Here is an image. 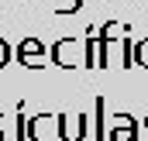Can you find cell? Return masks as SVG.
I'll return each mask as SVG.
<instances>
[{"label":"cell","instance_id":"obj_7","mask_svg":"<svg viewBox=\"0 0 148 141\" xmlns=\"http://www.w3.org/2000/svg\"><path fill=\"white\" fill-rule=\"evenodd\" d=\"M134 66H141V69H148V38L134 45Z\"/></svg>","mask_w":148,"mask_h":141},{"label":"cell","instance_id":"obj_9","mask_svg":"<svg viewBox=\"0 0 148 141\" xmlns=\"http://www.w3.org/2000/svg\"><path fill=\"white\" fill-rule=\"evenodd\" d=\"M79 7H83V0H73V7H66V10H59V14H76Z\"/></svg>","mask_w":148,"mask_h":141},{"label":"cell","instance_id":"obj_2","mask_svg":"<svg viewBox=\"0 0 148 141\" xmlns=\"http://www.w3.org/2000/svg\"><path fill=\"white\" fill-rule=\"evenodd\" d=\"M52 62L62 66V69H76V62H86V55H79L76 38H62V41L52 45Z\"/></svg>","mask_w":148,"mask_h":141},{"label":"cell","instance_id":"obj_6","mask_svg":"<svg viewBox=\"0 0 148 141\" xmlns=\"http://www.w3.org/2000/svg\"><path fill=\"white\" fill-rule=\"evenodd\" d=\"M93 110H97V141H103L107 138V131H103V97H97Z\"/></svg>","mask_w":148,"mask_h":141},{"label":"cell","instance_id":"obj_3","mask_svg":"<svg viewBox=\"0 0 148 141\" xmlns=\"http://www.w3.org/2000/svg\"><path fill=\"white\" fill-rule=\"evenodd\" d=\"M107 141H145L138 134V120L127 114H114V127L107 131Z\"/></svg>","mask_w":148,"mask_h":141},{"label":"cell","instance_id":"obj_10","mask_svg":"<svg viewBox=\"0 0 148 141\" xmlns=\"http://www.w3.org/2000/svg\"><path fill=\"white\" fill-rule=\"evenodd\" d=\"M141 124H145V127H148V117H145V120H141ZM145 141H148V138H145Z\"/></svg>","mask_w":148,"mask_h":141},{"label":"cell","instance_id":"obj_5","mask_svg":"<svg viewBox=\"0 0 148 141\" xmlns=\"http://www.w3.org/2000/svg\"><path fill=\"white\" fill-rule=\"evenodd\" d=\"M59 138L62 141H83L86 138V114H76V120L69 114H59Z\"/></svg>","mask_w":148,"mask_h":141},{"label":"cell","instance_id":"obj_1","mask_svg":"<svg viewBox=\"0 0 148 141\" xmlns=\"http://www.w3.org/2000/svg\"><path fill=\"white\" fill-rule=\"evenodd\" d=\"M45 55H52V48H48L45 41H38V38H21V45H17V59H21V66L41 69V66H45Z\"/></svg>","mask_w":148,"mask_h":141},{"label":"cell","instance_id":"obj_4","mask_svg":"<svg viewBox=\"0 0 148 141\" xmlns=\"http://www.w3.org/2000/svg\"><path fill=\"white\" fill-rule=\"evenodd\" d=\"M59 134V114H35L31 117V141H52Z\"/></svg>","mask_w":148,"mask_h":141},{"label":"cell","instance_id":"obj_8","mask_svg":"<svg viewBox=\"0 0 148 141\" xmlns=\"http://www.w3.org/2000/svg\"><path fill=\"white\" fill-rule=\"evenodd\" d=\"M7 62H10V45H7V41L0 38V69H3Z\"/></svg>","mask_w":148,"mask_h":141}]
</instances>
